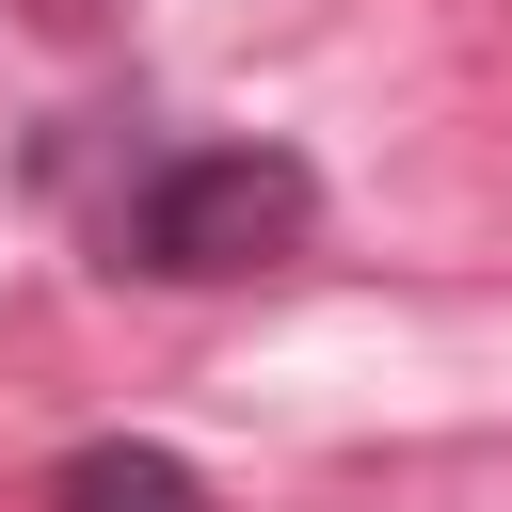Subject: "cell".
I'll list each match as a JSON object with an SVG mask.
<instances>
[{"label": "cell", "mask_w": 512, "mask_h": 512, "mask_svg": "<svg viewBox=\"0 0 512 512\" xmlns=\"http://www.w3.org/2000/svg\"><path fill=\"white\" fill-rule=\"evenodd\" d=\"M304 224H320V176H304L288 144H192V160H160V176L128 192V272L224 288V272L304 256Z\"/></svg>", "instance_id": "1"}, {"label": "cell", "mask_w": 512, "mask_h": 512, "mask_svg": "<svg viewBox=\"0 0 512 512\" xmlns=\"http://www.w3.org/2000/svg\"><path fill=\"white\" fill-rule=\"evenodd\" d=\"M48 512H208V480L176 448H144V432H96V448L48 464Z\"/></svg>", "instance_id": "2"}]
</instances>
